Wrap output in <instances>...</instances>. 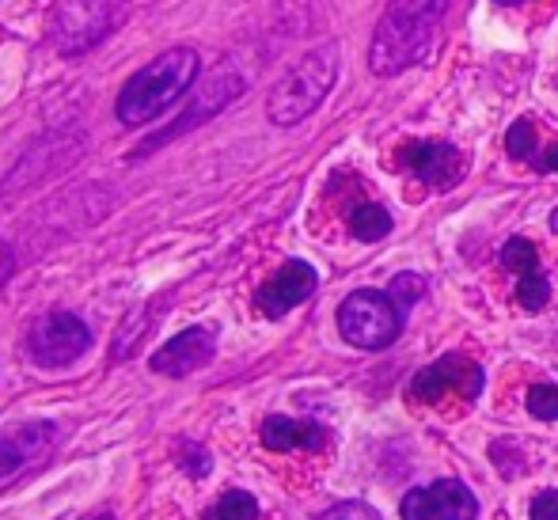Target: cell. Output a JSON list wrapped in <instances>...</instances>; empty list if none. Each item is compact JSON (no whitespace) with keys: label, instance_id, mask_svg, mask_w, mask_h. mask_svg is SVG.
<instances>
[{"label":"cell","instance_id":"6da1fadb","mask_svg":"<svg viewBox=\"0 0 558 520\" xmlns=\"http://www.w3.org/2000/svg\"><path fill=\"white\" fill-rule=\"evenodd\" d=\"M456 0H388L368 46V69L376 76H396L414 69L437 50L441 23Z\"/></svg>","mask_w":558,"mask_h":520},{"label":"cell","instance_id":"7a4b0ae2","mask_svg":"<svg viewBox=\"0 0 558 520\" xmlns=\"http://www.w3.org/2000/svg\"><path fill=\"white\" fill-rule=\"evenodd\" d=\"M198 53L191 46H175V50H163L160 58L148 61L141 73H133L125 81V88L118 92L114 114L122 125H145L156 122L179 96L191 92V84L198 81Z\"/></svg>","mask_w":558,"mask_h":520},{"label":"cell","instance_id":"3957f363","mask_svg":"<svg viewBox=\"0 0 558 520\" xmlns=\"http://www.w3.org/2000/svg\"><path fill=\"white\" fill-rule=\"evenodd\" d=\"M338 76V46H316L312 53H304L278 84H274L270 99H266V114L274 125H296L312 114L327 99V92L335 88Z\"/></svg>","mask_w":558,"mask_h":520},{"label":"cell","instance_id":"277c9868","mask_svg":"<svg viewBox=\"0 0 558 520\" xmlns=\"http://www.w3.org/2000/svg\"><path fill=\"white\" fill-rule=\"evenodd\" d=\"M130 0H58L50 12V43L76 58L99 46L118 27Z\"/></svg>","mask_w":558,"mask_h":520},{"label":"cell","instance_id":"5b68a950","mask_svg":"<svg viewBox=\"0 0 558 520\" xmlns=\"http://www.w3.org/2000/svg\"><path fill=\"white\" fill-rule=\"evenodd\" d=\"M338 330L357 350H388L403 330V312L388 293L357 289L338 309Z\"/></svg>","mask_w":558,"mask_h":520},{"label":"cell","instance_id":"8992f818","mask_svg":"<svg viewBox=\"0 0 558 520\" xmlns=\"http://www.w3.org/2000/svg\"><path fill=\"white\" fill-rule=\"evenodd\" d=\"M92 346V327L73 312H50L31 323L27 330V353L43 368H65Z\"/></svg>","mask_w":558,"mask_h":520},{"label":"cell","instance_id":"52a82bcc","mask_svg":"<svg viewBox=\"0 0 558 520\" xmlns=\"http://www.w3.org/2000/svg\"><path fill=\"white\" fill-rule=\"evenodd\" d=\"M399 164L411 176H418L429 191H452L468 176V156L452 141H407Z\"/></svg>","mask_w":558,"mask_h":520},{"label":"cell","instance_id":"ba28073f","mask_svg":"<svg viewBox=\"0 0 558 520\" xmlns=\"http://www.w3.org/2000/svg\"><path fill=\"white\" fill-rule=\"evenodd\" d=\"M478 501L460 479H437L403 498V520H475Z\"/></svg>","mask_w":558,"mask_h":520},{"label":"cell","instance_id":"9c48e42d","mask_svg":"<svg viewBox=\"0 0 558 520\" xmlns=\"http://www.w3.org/2000/svg\"><path fill=\"white\" fill-rule=\"evenodd\" d=\"M53 445H58V425L53 422H23L0 430V483L43 463L53 452Z\"/></svg>","mask_w":558,"mask_h":520},{"label":"cell","instance_id":"30bf717a","mask_svg":"<svg viewBox=\"0 0 558 520\" xmlns=\"http://www.w3.org/2000/svg\"><path fill=\"white\" fill-rule=\"evenodd\" d=\"M214 353H217V330L214 327H186V330H179L171 342H163L160 350L153 353V373H160V376H191V373H198L202 365H209L214 361Z\"/></svg>","mask_w":558,"mask_h":520},{"label":"cell","instance_id":"8fae6325","mask_svg":"<svg viewBox=\"0 0 558 520\" xmlns=\"http://www.w3.org/2000/svg\"><path fill=\"white\" fill-rule=\"evenodd\" d=\"M483 368L475 365V361H468L463 353H445L441 361H434V365H426L418 376H414L411 391L418 399H441L448 388L460 391L463 399H475L478 391H483Z\"/></svg>","mask_w":558,"mask_h":520},{"label":"cell","instance_id":"7c38bea8","mask_svg":"<svg viewBox=\"0 0 558 520\" xmlns=\"http://www.w3.org/2000/svg\"><path fill=\"white\" fill-rule=\"evenodd\" d=\"M240 92H243V76L235 73V69L228 65V61H225V65H217V73L209 76L206 88H202L198 96H194V104L186 107V114L179 118L175 125H168V130H163V133H156V137L148 141L145 148H160L163 141H171V137H179V133L194 130V125H198V122H206V118H214L221 107L232 104V99L240 96Z\"/></svg>","mask_w":558,"mask_h":520},{"label":"cell","instance_id":"4fadbf2b","mask_svg":"<svg viewBox=\"0 0 558 520\" xmlns=\"http://www.w3.org/2000/svg\"><path fill=\"white\" fill-rule=\"evenodd\" d=\"M316 286H319L316 270H312L308 263H301V258H289V263L258 289V312H263L266 319H281V315H289L296 304L308 301V297L316 293Z\"/></svg>","mask_w":558,"mask_h":520},{"label":"cell","instance_id":"5bb4252c","mask_svg":"<svg viewBox=\"0 0 558 520\" xmlns=\"http://www.w3.org/2000/svg\"><path fill=\"white\" fill-rule=\"evenodd\" d=\"M263 445L270 448V452H293V448L319 452V448L327 445V430L316 422H301V418L270 414L263 422Z\"/></svg>","mask_w":558,"mask_h":520},{"label":"cell","instance_id":"9a60e30c","mask_svg":"<svg viewBox=\"0 0 558 520\" xmlns=\"http://www.w3.org/2000/svg\"><path fill=\"white\" fill-rule=\"evenodd\" d=\"M350 232L357 235L361 243H376L391 232V213L376 202H361V206L350 209Z\"/></svg>","mask_w":558,"mask_h":520},{"label":"cell","instance_id":"2e32d148","mask_svg":"<svg viewBox=\"0 0 558 520\" xmlns=\"http://www.w3.org/2000/svg\"><path fill=\"white\" fill-rule=\"evenodd\" d=\"M501 266L506 270H513L517 278H532V274H544V266H539V251L532 240H524V235H513V240L501 247Z\"/></svg>","mask_w":558,"mask_h":520},{"label":"cell","instance_id":"e0dca14e","mask_svg":"<svg viewBox=\"0 0 558 520\" xmlns=\"http://www.w3.org/2000/svg\"><path fill=\"white\" fill-rule=\"evenodd\" d=\"M206 520H258V501L247 491H228L214 501Z\"/></svg>","mask_w":558,"mask_h":520},{"label":"cell","instance_id":"ac0fdd59","mask_svg":"<svg viewBox=\"0 0 558 520\" xmlns=\"http://www.w3.org/2000/svg\"><path fill=\"white\" fill-rule=\"evenodd\" d=\"M426 289H429V281L422 278V274H396V278H391V286H388V297L399 304V312L407 315L414 304L422 301V297H426Z\"/></svg>","mask_w":558,"mask_h":520},{"label":"cell","instance_id":"d6986e66","mask_svg":"<svg viewBox=\"0 0 558 520\" xmlns=\"http://www.w3.org/2000/svg\"><path fill=\"white\" fill-rule=\"evenodd\" d=\"M506 145H509V156H513V160H524V164L536 168V160H539L536 156V125H532L529 118H521V122L509 125Z\"/></svg>","mask_w":558,"mask_h":520},{"label":"cell","instance_id":"ffe728a7","mask_svg":"<svg viewBox=\"0 0 558 520\" xmlns=\"http://www.w3.org/2000/svg\"><path fill=\"white\" fill-rule=\"evenodd\" d=\"M547 297H551V278L547 274H532V278H517V304L524 312L547 309Z\"/></svg>","mask_w":558,"mask_h":520},{"label":"cell","instance_id":"44dd1931","mask_svg":"<svg viewBox=\"0 0 558 520\" xmlns=\"http://www.w3.org/2000/svg\"><path fill=\"white\" fill-rule=\"evenodd\" d=\"M529 411L536 414L539 422H558V388L555 384H532Z\"/></svg>","mask_w":558,"mask_h":520},{"label":"cell","instance_id":"7402d4cb","mask_svg":"<svg viewBox=\"0 0 558 520\" xmlns=\"http://www.w3.org/2000/svg\"><path fill=\"white\" fill-rule=\"evenodd\" d=\"M179 460H183L186 475H194V479H206L209 475V452L202 445H194V440H186V445L179 448Z\"/></svg>","mask_w":558,"mask_h":520},{"label":"cell","instance_id":"603a6c76","mask_svg":"<svg viewBox=\"0 0 558 520\" xmlns=\"http://www.w3.org/2000/svg\"><path fill=\"white\" fill-rule=\"evenodd\" d=\"M316 520H380V517H376V509H368L365 501H342V506L327 509V513Z\"/></svg>","mask_w":558,"mask_h":520},{"label":"cell","instance_id":"cb8c5ba5","mask_svg":"<svg viewBox=\"0 0 558 520\" xmlns=\"http://www.w3.org/2000/svg\"><path fill=\"white\" fill-rule=\"evenodd\" d=\"M532 520H558V491H544L532 501Z\"/></svg>","mask_w":558,"mask_h":520},{"label":"cell","instance_id":"d4e9b609","mask_svg":"<svg viewBox=\"0 0 558 520\" xmlns=\"http://www.w3.org/2000/svg\"><path fill=\"white\" fill-rule=\"evenodd\" d=\"M12 266H15V258H12V247H8V243L0 240V289H4V281L12 278Z\"/></svg>","mask_w":558,"mask_h":520},{"label":"cell","instance_id":"484cf974","mask_svg":"<svg viewBox=\"0 0 558 520\" xmlns=\"http://www.w3.org/2000/svg\"><path fill=\"white\" fill-rule=\"evenodd\" d=\"M536 168H539V171H558V145L547 148V156H539Z\"/></svg>","mask_w":558,"mask_h":520},{"label":"cell","instance_id":"4316f807","mask_svg":"<svg viewBox=\"0 0 558 520\" xmlns=\"http://www.w3.org/2000/svg\"><path fill=\"white\" fill-rule=\"evenodd\" d=\"M494 4H501V8H513V4H524V0H494Z\"/></svg>","mask_w":558,"mask_h":520},{"label":"cell","instance_id":"83f0119b","mask_svg":"<svg viewBox=\"0 0 558 520\" xmlns=\"http://www.w3.org/2000/svg\"><path fill=\"white\" fill-rule=\"evenodd\" d=\"M551 228H555V235H558V209L551 213Z\"/></svg>","mask_w":558,"mask_h":520},{"label":"cell","instance_id":"f1b7e54d","mask_svg":"<svg viewBox=\"0 0 558 520\" xmlns=\"http://www.w3.org/2000/svg\"><path fill=\"white\" fill-rule=\"evenodd\" d=\"M88 520H114L111 513H99V517H88Z\"/></svg>","mask_w":558,"mask_h":520}]
</instances>
